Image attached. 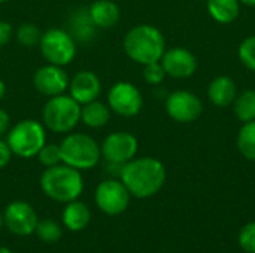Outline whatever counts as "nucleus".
Returning a JSON list of instances; mask_svg holds the SVG:
<instances>
[{"instance_id":"nucleus-29","label":"nucleus","mask_w":255,"mask_h":253,"mask_svg":"<svg viewBox=\"0 0 255 253\" xmlns=\"http://www.w3.org/2000/svg\"><path fill=\"white\" fill-rule=\"evenodd\" d=\"M239 245L247 253H255V221L247 224L241 230Z\"/></svg>"},{"instance_id":"nucleus-13","label":"nucleus","mask_w":255,"mask_h":253,"mask_svg":"<svg viewBox=\"0 0 255 253\" xmlns=\"http://www.w3.org/2000/svg\"><path fill=\"white\" fill-rule=\"evenodd\" d=\"M167 76L175 79H187L191 78L199 67L196 55L182 46H175L166 49L160 60Z\"/></svg>"},{"instance_id":"nucleus-32","label":"nucleus","mask_w":255,"mask_h":253,"mask_svg":"<svg viewBox=\"0 0 255 253\" xmlns=\"http://www.w3.org/2000/svg\"><path fill=\"white\" fill-rule=\"evenodd\" d=\"M10 128V116L4 109H0V139L7 134Z\"/></svg>"},{"instance_id":"nucleus-15","label":"nucleus","mask_w":255,"mask_h":253,"mask_svg":"<svg viewBox=\"0 0 255 253\" xmlns=\"http://www.w3.org/2000/svg\"><path fill=\"white\" fill-rule=\"evenodd\" d=\"M69 95L81 106L99 98L102 92L100 78L91 70L76 72L69 81Z\"/></svg>"},{"instance_id":"nucleus-17","label":"nucleus","mask_w":255,"mask_h":253,"mask_svg":"<svg viewBox=\"0 0 255 253\" xmlns=\"http://www.w3.org/2000/svg\"><path fill=\"white\" fill-rule=\"evenodd\" d=\"M238 95L236 82L226 75L217 76L208 86V98L217 107H229Z\"/></svg>"},{"instance_id":"nucleus-21","label":"nucleus","mask_w":255,"mask_h":253,"mask_svg":"<svg viewBox=\"0 0 255 253\" xmlns=\"http://www.w3.org/2000/svg\"><path fill=\"white\" fill-rule=\"evenodd\" d=\"M96 30H97V27L93 24V21L88 15V9H79L70 15L69 33L73 36L75 40L87 42L93 37Z\"/></svg>"},{"instance_id":"nucleus-2","label":"nucleus","mask_w":255,"mask_h":253,"mask_svg":"<svg viewBox=\"0 0 255 253\" xmlns=\"http://www.w3.org/2000/svg\"><path fill=\"white\" fill-rule=\"evenodd\" d=\"M123 46L131 61L146 66L161 60L166 51V40L161 30L155 25L139 24L126 33Z\"/></svg>"},{"instance_id":"nucleus-25","label":"nucleus","mask_w":255,"mask_h":253,"mask_svg":"<svg viewBox=\"0 0 255 253\" xmlns=\"http://www.w3.org/2000/svg\"><path fill=\"white\" fill-rule=\"evenodd\" d=\"M15 37L19 45H22L25 48H33V46L39 45L42 31L33 22H22V24H19V27L15 31Z\"/></svg>"},{"instance_id":"nucleus-1","label":"nucleus","mask_w":255,"mask_h":253,"mask_svg":"<svg viewBox=\"0 0 255 253\" xmlns=\"http://www.w3.org/2000/svg\"><path fill=\"white\" fill-rule=\"evenodd\" d=\"M166 167L154 157L133 158L126 163L120 173V180L134 198H149L161 191L166 183Z\"/></svg>"},{"instance_id":"nucleus-11","label":"nucleus","mask_w":255,"mask_h":253,"mask_svg":"<svg viewBox=\"0 0 255 253\" xmlns=\"http://www.w3.org/2000/svg\"><path fill=\"white\" fill-rule=\"evenodd\" d=\"M203 112L202 100L191 91L178 89L166 98V113L179 124H191L200 118Z\"/></svg>"},{"instance_id":"nucleus-16","label":"nucleus","mask_w":255,"mask_h":253,"mask_svg":"<svg viewBox=\"0 0 255 253\" xmlns=\"http://www.w3.org/2000/svg\"><path fill=\"white\" fill-rule=\"evenodd\" d=\"M87 9L93 24L102 30L115 27L121 19V9L115 0H96Z\"/></svg>"},{"instance_id":"nucleus-7","label":"nucleus","mask_w":255,"mask_h":253,"mask_svg":"<svg viewBox=\"0 0 255 253\" xmlns=\"http://www.w3.org/2000/svg\"><path fill=\"white\" fill-rule=\"evenodd\" d=\"M40 52L46 63L55 66H67L76 57V40L63 28H49L42 33L39 42Z\"/></svg>"},{"instance_id":"nucleus-30","label":"nucleus","mask_w":255,"mask_h":253,"mask_svg":"<svg viewBox=\"0 0 255 253\" xmlns=\"http://www.w3.org/2000/svg\"><path fill=\"white\" fill-rule=\"evenodd\" d=\"M12 155H13V154H12V151H10L7 142L3 140V139H0V170L4 169V167L10 163Z\"/></svg>"},{"instance_id":"nucleus-27","label":"nucleus","mask_w":255,"mask_h":253,"mask_svg":"<svg viewBox=\"0 0 255 253\" xmlns=\"http://www.w3.org/2000/svg\"><path fill=\"white\" fill-rule=\"evenodd\" d=\"M39 163L48 169V167H54L57 164L61 163V151H60V145L58 143H45L42 146V149L39 151V154L36 155Z\"/></svg>"},{"instance_id":"nucleus-38","label":"nucleus","mask_w":255,"mask_h":253,"mask_svg":"<svg viewBox=\"0 0 255 253\" xmlns=\"http://www.w3.org/2000/svg\"><path fill=\"white\" fill-rule=\"evenodd\" d=\"M115 1H117V0H115Z\"/></svg>"},{"instance_id":"nucleus-37","label":"nucleus","mask_w":255,"mask_h":253,"mask_svg":"<svg viewBox=\"0 0 255 253\" xmlns=\"http://www.w3.org/2000/svg\"><path fill=\"white\" fill-rule=\"evenodd\" d=\"M4 1H6V0H0V3H4Z\"/></svg>"},{"instance_id":"nucleus-9","label":"nucleus","mask_w":255,"mask_h":253,"mask_svg":"<svg viewBox=\"0 0 255 253\" xmlns=\"http://www.w3.org/2000/svg\"><path fill=\"white\" fill-rule=\"evenodd\" d=\"M108 106L111 112L123 118H133L140 113L143 97L136 85L127 81H120L115 82L108 92Z\"/></svg>"},{"instance_id":"nucleus-36","label":"nucleus","mask_w":255,"mask_h":253,"mask_svg":"<svg viewBox=\"0 0 255 253\" xmlns=\"http://www.w3.org/2000/svg\"><path fill=\"white\" fill-rule=\"evenodd\" d=\"M3 225H4V222H3V215H0V230H1Z\"/></svg>"},{"instance_id":"nucleus-26","label":"nucleus","mask_w":255,"mask_h":253,"mask_svg":"<svg viewBox=\"0 0 255 253\" xmlns=\"http://www.w3.org/2000/svg\"><path fill=\"white\" fill-rule=\"evenodd\" d=\"M238 57L244 67L255 72V34L245 37L241 42L238 48Z\"/></svg>"},{"instance_id":"nucleus-18","label":"nucleus","mask_w":255,"mask_h":253,"mask_svg":"<svg viewBox=\"0 0 255 253\" xmlns=\"http://www.w3.org/2000/svg\"><path fill=\"white\" fill-rule=\"evenodd\" d=\"M61 221H63V225L69 231H75V233L82 231L88 227V224L91 221L90 207L79 200L70 201L66 204V207L63 210Z\"/></svg>"},{"instance_id":"nucleus-20","label":"nucleus","mask_w":255,"mask_h":253,"mask_svg":"<svg viewBox=\"0 0 255 253\" xmlns=\"http://www.w3.org/2000/svg\"><path fill=\"white\" fill-rule=\"evenodd\" d=\"M239 0H208L206 7L211 18L220 24H232L241 13Z\"/></svg>"},{"instance_id":"nucleus-22","label":"nucleus","mask_w":255,"mask_h":253,"mask_svg":"<svg viewBox=\"0 0 255 253\" xmlns=\"http://www.w3.org/2000/svg\"><path fill=\"white\" fill-rule=\"evenodd\" d=\"M232 106L242 124L255 121V89H245L238 94Z\"/></svg>"},{"instance_id":"nucleus-4","label":"nucleus","mask_w":255,"mask_h":253,"mask_svg":"<svg viewBox=\"0 0 255 253\" xmlns=\"http://www.w3.org/2000/svg\"><path fill=\"white\" fill-rule=\"evenodd\" d=\"M60 151L61 163L79 171L94 169L102 158L100 145L84 133H67L60 143Z\"/></svg>"},{"instance_id":"nucleus-34","label":"nucleus","mask_w":255,"mask_h":253,"mask_svg":"<svg viewBox=\"0 0 255 253\" xmlns=\"http://www.w3.org/2000/svg\"><path fill=\"white\" fill-rule=\"evenodd\" d=\"M242 4L245 6H251V7H255V0H239Z\"/></svg>"},{"instance_id":"nucleus-10","label":"nucleus","mask_w":255,"mask_h":253,"mask_svg":"<svg viewBox=\"0 0 255 253\" xmlns=\"http://www.w3.org/2000/svg\"><path fill=\"white\" fill-rule=\"evenodd\" d=\"M139 142L134 134L128 131H114L105 137L100 145L102 158L109 164L124 166L136 158Z\"/></svg>"},{"instance_id":"nucleus-31","label":"nucleus","mask_w":255,"mask_h":253,"mask_svg":"<svg viewBox=\"0 0 255 253\" xmlns=\"http://www.w3.org/2000/svg\"><path fill=\"white\" fill-rule=\"evenodd\" d=\"M12 25L7 21H0V46H4L12 39Z\"/></svg>"},{"instance_id":"nucleus-35","label":"nucleus","mask_w":255,"mask_h":253,"mask_svg":"<svg viewBox=\"0 0 255 253\" xmlns=\"http://www.w3.org/2000/svg\"><path fill=\"white\" fill-rule=\"evenodd\" d=\"M0 253H13L9 248H6V246H0Z\"/></svg>"},{"instance_id":"nucleus-6","label":"nucleus","mask_w":255,"mask_h":253,"mask_svg":"<svg viewBox=\"0 0 255 253\" xmlns=\"http://www.w3.org/2000/svg\"><path fill=\"white\" fill-rule=\"evenodd\" d=\"M6 142L15 157L30 160L36 157L46 143L45 125L36 119L18 121L9 128Z\"/></svg>"},{"instance_id":"nucleus-28","label":"nucleus","mask_w":255,"mask_h":253,"mask_svg":"<svg viewBox=\"0 0 255 253\" xmlns=\"http://www.w3.org/2000/svg\"><path fill=\"white\" fill-rule=\"evenodd\" d=\"M166 72L160 61L143 66V79L149 85H160L166 79Z\"/></svg>"},{"instance_id":"nucleus-12","label":"nucleus","mask_w":255,"mask_h":253,"mask_svg":"<svg viewBox=\"0 0 255 253\" xmlns=\"http://www.w3.org/2000/svg\"><path fill=\"white\" fill-rule=\"evenodd\" d=\"M4 227L18 237H28L34 234L39 218L31 204L25 201H12L3 212Z\"/></svg>"},{"instance_id":"nucleus-19","label":"nucleus","mask_w":255,"mask_h":253,"mask_svg":"<svg viewBox=\"0 0 255 253\" xmlns=\"http://www.w3.org/2000/svg\"><path fill=\"white\" fill-rule=\"evenodd\" d=\"M111 119V109L106 103L94 100L81 106V122L88 128H102Z\"/></svg>"},{"instance_id":"nucleus-23","label":"nucleus","mask_w":255,"mask_h":253,"mask_svg":"<svg viewBox=\"0 0 255 253\" xmlns=\"http://www.w3.org/2000/svg\"><path fill=\"white\" fill-rule=\"evenodd\" d=\"M236 145L245 160L255 163V121L242 124L236 137Z\"/></svg>"},{"instance_id":"nucleus-3","label":"nucleus","mask_w":255,"mask_h":253,"mask_svg":"<svg viewBox=\"0 0 255 253\" xmlns=\"http://www.w3.org/2000/svg\"><path fill=\"white\" fill-rule=\"evenodd\" d=\"M40 188L49 200L67 204L84 192V177L79 170L60 163L45 169L40 176Z\"/></svg>"},{"instance_id":"nucleus-14","label":"nucleus","mask_w":255,"mask_h":253,"mask_svg":"<svg viewBox=\"0 0 255 253\" xmlns=\"http://www.w3.org/2000/svg\"><path fill=\"white\" fill-rule=\"evenodd\" d=\"M69 81L70 78L64 70V67L49 63L39 67L33 76L34 88L46 97H55L64 94L69 88Z\"/></svg>"},{"instance_id":"nucleus-33","label":"nucleus","mask_w":255,"mask_h":253,"mask_svg":"<svg viewBox=\"0 0 255 253\" xmlns=\"http://www.w3.org/2000/svg\"><path fill=\"white\" fill-rule=\"evenodd\" d=\"M4 94H6V85H4V82L0 79V101L4 98Z\"/></svg>"},{"instance_id":"nucleus-5","label":"nucleus","mask_w":255,"mask_h":253,"mask_svg":"<svg viewBox=\"0 0 255 253\" xmlns=\"http://www.w3.org/2000/svg\"><path fill=\"white\" fill-rule=\"evenodd\" d=\"M42 121L49 131L67 134L81 122V104L69 94L49 97L42 110Z\"/></svg>"},{"instance_id":"nucleus-24","label":"nucleus","mask_w":255,"mask_h":253,"mask_svg":"<svg viewBox=\"0 0 255 253\" xmlns=\"http://www.w3.org/2000/svg\"><path fill=\"white\" fill-rule=\"evenodd\" d=\"M36 236L43 243H57L63 237V230L60 224L54 219H42L37 222Z\"/></svg>"},{"instance_id":"nucleus-8","label":"nucleus","mask_w":255,"mask_h":253,"mask_svg":"<svg viewBox=\"0 0 255 253\" xmlns=\"http://www.w3.org/2000/svg\"><path fill=\"white\" fill-rule=\"evenodd\" d=\"M94 200L100 212L108 216H118L128 209L131 195L120 179L112 177L102 180L97 185Z\"/></svg>"}]
</instances>
